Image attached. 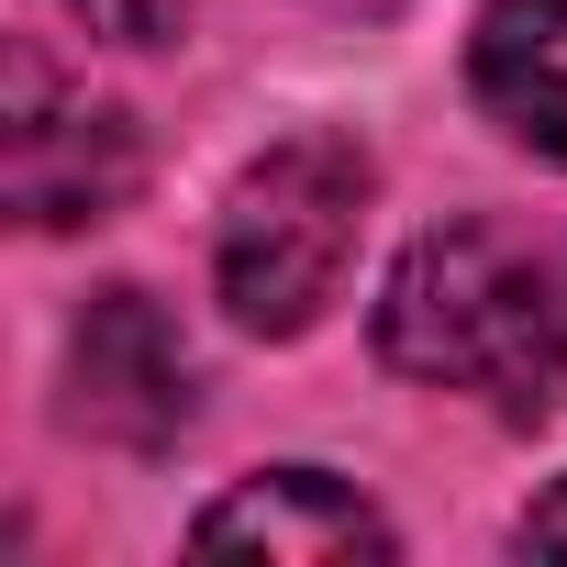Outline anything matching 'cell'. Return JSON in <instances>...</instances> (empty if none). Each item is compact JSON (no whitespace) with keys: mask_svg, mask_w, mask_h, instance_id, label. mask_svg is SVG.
Segmentation results:
<instances>
[{"mask_svg":"<svg viewBox=\"0 0 567 567\" xmlns=\"http://www.w3.org/2000/svg\"><path fill=\"white\" fill-rule=\"evenodd\" d=\"M200 556H267V567H334V556H401V534L323 467H267L234 501H212L189 523Z\"/></svg>","mask_w":567,"mask_h":567,"instance_id":"5","label":"cell"},{"mask_svg":"<svg viewBox=\"0 0 567 567\" xmlns=\"http://www.w3.org/2000/svg\"><path fill=\"white\" fill-rule=\"evenodd\" d=\"M68 423L123 456H156L189 423V346L145 290H101L68 323Z\"/></svg>","mask_w":567,"mask_h":567,"instance_id":"4","label":"cell"},{"mask_svg":"<svg viewBox=\"0 0 567 567\" xmlns=\"http://www.w3.org/2000/svg\"><path fill=\"white\" fill-rule=\"evenodd\" d=\"M68 12H79L90 34H112V45H167V34L189 23V0H68Z\"/></svg>","mask_w":567,"mask_h":567,"instance_id":"7","label":"cell"},{"mask_svg":"<svg viewBox=\"0 0 567 567\" xmlns=\"http://www.w3.org/2000/svg\"><path fill=\"white\" fill-rule=\"evenodd\" d=\"M523 545H545V556H567V478H556V489H545V501L523 512Z\"/></svg>","mask_w":567,"mask_h":567,"instance_id":"8","label":"cell"},{"mask_svg":"<svg viewBox=\"0 0 567 567\" xmlns=\"http://www.w3.org/2000/svg\"><path fill=\"white\" fill-rule=\"evenodd\" d=\"M334 12H390V0H334Z\"/></svg>","mask_w":567,"mask_h":567,"instance_id":"9","label":"cell"},{"mask_svg":"<svg viewBox=\"0 0 567 567\" xmlns=\"http://www.w3.org/2000/svg\"><path fill=\"white\" fill-rule=\"evenodd\" d=\"M379 357L423 390H467L501 423H545L567 401V245L445 223L401 245L379 290Z\"/></svg>","mask_w":567,"mask_h":567,"instance_id":"1","label":"cell"},{"mask_svg":"<svg viewBox=\"0 0 567 567\" xmlns=\"http://www.w3.org/2000/svg\"><path fill=\"white\" fill-rule=\"evenodd\" d=\"M134 123L90 90H68L34 45H12V112H0V189L34 234H68V223H112L134 200Z\"/></svg>","mask_w":567,"mask_h":567,"instance_id":"3","label":"cell"},{"mask_svg":"<svg viewBox=\"0 0 567 567\" xmlns=\"http://www.w3.org/2000/svg\"><path fill=\"white\" fill-rule=\"evenodd\" d=\"M368 189H379V167H368L357 134H290V145H267V156L234 178L223 234H212L223 312H234L245 334H312L323 301L346 290Z\"/></svg>","mask_w":567,"mask_h":567,"instance_id":"2","label":"cell"},{"mask_svg":"<svg viewBox=\"0 0 567 567\" xmlns=\"http://www.w3.org/2000/svg\"><path fill=\"white\" fill-rule=\"evenodd\" d=\"M467 79L512 145L567 167V0H489L467 34Z\"/></svg>","mask_w":567,"mask_h":567,"instance_id":"6","label":"cell"}]
</instances>
